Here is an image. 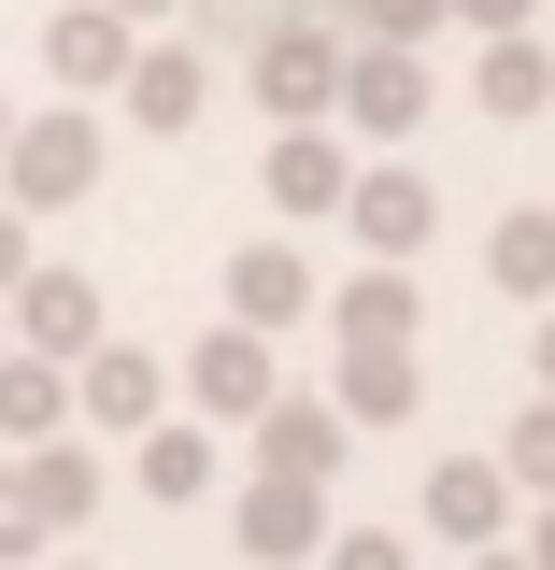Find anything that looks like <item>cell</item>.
Masks as SVG:
<instances>
[{
  "instance_id": "277c9868",
  "label": "cell",
  "mask_w": 555,
  "mask_h": 570,
  "mask_svg": "<svg viewBox=\"0 0 555 570\" xmlns=\"http://www.w3.org/2000/svg\"><path fill=\"white\" fill-rule=\"evenodd\" d=\"M427 100H442L427 86V43H343V100H328L343 129L399 142V129H427Z\"/></svg>"
},
{
  "instance_id": "7402d4cb",
  "label": "cell",
  "mask_w": 555,
  "mask_h": 570,
  "mask_svg": "<svg viewBox=\"0 0 555 570\" xmlns=\"http://www.w3.org/2000/svg\"><path fill=\"white\" fill-rule=\"evenodd\" d=\"M498 471H513L527 499H555V385L527 400V414H513V442H498Z\"/></svg>"
},
{
  "instance_id": "1f68e13d",
  "label": "cell",
  "mask_w": 555,
  "mask_h": 570,
  "mask_svg": "<svg viewBox=\"0 0 555 570\" xmlns=\"http://www.w3.org/2000/svg\"><path fill=\"white\" fill-rule=\"evenodd\" d=\"M0 142H14V100H0Z\"/></svg>"
},
{
  "instance_id": "9c48e42d",
  "label": "cell",
  "mask_w": 555,
  "mask_h": 570,
  "mask_svg": "<svg viewBox=\"0 0 555 570\" xmlns=\"http://www.w3.org/2000/svg\"><path fill=\"white\" fill-rule=\"evenodd\" d=\"M328 328H343V343H427V285H414V257H356V272L328 285Z\"/></svg>"
},
{
  "instance_id": "ac0fdd59",
  "label": "cell",
  "mask_w": 555,
  "mask_h": 570,
  "mask_svg": "<svg viewBox=\"0 0 555 570\" xmlns=\"http://www.w3.org/2000/svg\"><path fill=\"white\" fill-rule=\"evenodd\" d=\"M257 471H343V400L271 385V414H257Z\"/></svg>"
},
{
  "instance_id": "484cf974",
  "label": "cell",
  "mask_w": 555,
  "mask_h": 570,
  "mask_svg": "<svg viewBox=\"0 0 555 570\" xmlns=\"http://www.w3.org/2000/svg\"><path fill=\"white\" fill-rule=\"evenodd\" d=\"M442 14H456V29H527L542 0H442Z\"/></svg>"
},
{
  "instance_id": "ba28073f",
  "label": "cell",
  "mask_w": 555,
  "mask_h": 570,
  "mask_svg": "<svg viewBox=\"0 0 555 570\" xmlns=\"http://www.w3.org/2000/svg\"><path fill=\"white\" fill-rule=\"evenodd\" d=\"M414 513L442 528V542H513V513H527V485H513L498 456H442V471L414 485Z\"/></svg>"
},
{
  "instance_id": "5bb4252c",
  "label": "cell",
  "mask_w": 555,
  "mask_h": 570,
  "mask_svg": "<svg viewBox=\"0 0 555 570\" xmlns=\"http://www.w3.org/2000/svg\"><path fill=\"white\" fill-rule=\"evenodd\" d=\"M328 400H343V428H399V414L427 400V356H414V343H343Z\"/></svg>"
},
{
  "instance_id": "4316f807",
  "label": "cell",
  "mask_w": 555,
  "mask_h": 570,
  "mask_svg": "<svg viewBox=\"0 0 555 570\" xmlns=\"http://www.w3.org/2000/svg\"><path fill=\"white\" fill-rule=\"evenodd\" d=\"M513 542H527V570H555V499H527V513H513Z\"/></svg>"
},
{
  "instance_id": "603a6c76",
  "label": "cell",
  "mask_w": 555,
  "mask_h": 570,
  "mask_svg": "<svg viewBox=\"0 0 555 570\" xmlns=\"http://www.w3.org/2000/svg\"><path fill=\"white\" fill-rule=\"evenodd\" d=\"M43 542H58V528H43V499L14 485V456H0V570H29Z\"/></svg>"
},
{
  "instance_id": "4dcf8cb0",
  "label": "cell",
  "mask_w": 555,
  "mask_h": 570,
  "mask_svg": "<svg viewBox=\"0 0 555 570\" xmlns=\"http://www.w3.org/2000/svg\"><path fill=\"white\" fill-rule=\"evenodd\" d=\"M115 14H129V29H142V14H186V0H115Z\"/></svg>"
},
{
  "instance_id": "f546056e",
  "label": "cell",
  "mask_w": 555,
  "mask_h": 570,
  "mask_svg": "<svg viewBox=\"0 0 555 570\" xmlns=\"http://www.w3.org/2000/svg\"><path fill=\"white\" fill-rule=\"evenodd\" d=\"M527 356H542V385H555V299H542V343H527Z\"/></svg>"
},
{
  "instance_id": "836d02e7",
  "label": "cell",
  "mask_w": 555,
  "mask_h": 570,
  "mask_svg": "<svg viewBox=\"0 0 555 570\" xmlns=\"http://www.w3.org/2000/svg\"><path fill=\"white\" fill-rule=\"evenodd\" d=\"M0 343H14V328H0Z\"/></svg>"
},
{
  "instance_id": "6da1fadb",
  "label": "cell",
  "mask_w": 555,
  "mask_h": 570,
  "mask_svg": "<svg viewBox=\"0 0 555 570\" xmlns=\"http://www.w3.org/2000/svg\"><path fill=\"white\" fill-rule=\"evenodd\" d=\"M242 86L271 100L285 129H299V115H328V100H343V14H314V0H271V14L242 29Z\"/></svg>"
},
{
  "instance_id": "44dd1931",
  "label": "cell",
  "mask_w": 555,
  "mask_h": 570,
  "mask_svg": "<svg viewBox=\"0 0 555 570\" xmlns=\"http://www.w3.org/2000/svg\"><path fill=\"white\" fill-rule=\"evenodd\" d=\"M485 272L513 285V299H555V200H513L485 228Z\"/></svg>"
},
{
  "instance_id": "3957f363",
  "label": "cell",
  "mask_w": 555,
  "mask_h": 570,
  "mask_svg": "<svg viewBox=\"0 0 555 570\" xmlns=\"http://www.w3.org/2000/svg\"><path fill=\"white\" fill-rule=\"evenodd\" d=\"M271 385H285V356H271V328H242V314H214L200 343H186V371H171V400L200 428H257Z\"/></svg>"
},
{
  "instance_id": "ffe728a7",
  "label": "cell",
  "mask_w": 555,
  "mask_h": 570,
  "mask_svg": "<svg viewBox=\"0 0 555 570\" xmlns=\"http://www.w3.org/2000/svg\"><path fill=\"white\" fill-rule=\"evenodd\" d=\"M58 428H71V356L0 343V442H58Z\"/></svg>"
},
{
  "instance_id": "5b68a950",
  "label": "cell",
  "mask_w": 555,
  "mask_h": 570,
  "mask_svg": "<svg viewBox=\"0 0 555 570\" xmlns=\"http://www.w3.org/2000/svg\"><path fill=\"white\" fill-rule=\"evenodd\" d=\"M71 414L100 428V442H129V428H157V414H171V371H157L142 343H115V328H100V343L71 356Z\"/></svg>"
},
{
  "instance_id": "8fae6325",
  "label": "cell",
  "mask_w": 555,
  "mask_h": 570,
  "mask_svg": "<svg viewBox=\"0 0 555 570\" xmlns=\"http://www.w3.org/2000/svg\"><path fill=\"white\" fill-rule=\"evenodd\" d=\"M0 328H14L29 356H86V343H100V285L29 257V272H14V299H0Z\"/></svg>"
},
{
  "instance_id": "f1b7e54d",
  "label": "cell",
  "mask_w": 555,
  "mask_h": 570,
  "mask_svg": "<svg viewBox=\"0 0 555 570\" xmlns=\"http://www.w3.org/2000/svg\"><path fill=\"white\" fill-rule=\"evenodd\" d=\"M470 570H527V542H470Z\"/></svg>"
},
{
  "instance_id": "52a82bcc",
  "label": "cell",
  "mask_w": 555,
  "mask_h": 570,
  "mask_svg": "<svg viewBox=\"0 0 555 570\" xmlns=\"http://www.w3.org/2000/svg\"><path fill=\"white\" fill-rule=\"evenodd\" d=\"M242 557L257 570H314L328 557V471H257L242 485Z\"/></svg>"
},
{
  "instance_id": "d4e9b609",
  "label": "cell",
  "mask_w": 555,
  "mask_h": 570,
  "mask_svg": "<svg viewBox=\"0 0 555 570\" xmlns=\"http://www.w3.org/2000/svg\"><path fill=\"white\" fill-rule=\"evenodd\" d=\"M314 570H414V542H399V528H328Z\"/></svg>"
},
{
  "instance_id": "2e32d148",
  "label": "cell",
  "mask_w": 555,
  "mask_h": 570,
  "mask_svg": "<svg viewBox=\"0 0 555 570\" xmlns=\"http://www.w3.org/2000/svg\"><path fill=\"white\" fill-rule=\"evenodd\" d=\"M129 485L186 513V499L214 485V428H200V414H157V428H129Z\"/></svg>"
},
{
  "instance_id": "4fadbf2b",
  "label": "cell",
  "mask_w": 555,
  "mask_h": 570,
  "mask_svg": "<svg viewBox=\"0 0 555 570\" xmlns=\"http://www.w3.org/2000/svg\"><path fill=\"white\" fill-rule=\"evenodd\" d=\"M356 157H343V115H299V129H271V214H343Z\"/></svg>"
},
{
  "instance_id": "7a4b0ae2",
  "label": "cell",
  "mask_w": 555,
  "mask_h": 570,
  "mask_svg": "<svg viewBox=\"0 0 555 570\" xmlns=\"http://www.w3.org/2000/svg\"><path fill=\"white\" fill-rule=\"evenodd\" d=\"M86 186H100V115H86V100L14 115V142H0V200H14V214H71Z\"/></svg>"
},
{
  "instance_id": "d6986e66",
  "label": "cell",
  "mask_w": 555,
  "mask_h": 570,
  "mask_svg": "<svg viewBox=\"0 0 555 570\" xmlns=\"http://www.w3.org/2000/svg\"><path fill=\"white\" fill-rule=\"evenodd\" d=\"M14 485L43 499V528H86V513H100V485H115V471H100V456H86V442H14Z\"/></svg>"
},
{
  "instance_id": "7c38bea8",
  "label": "cell",
  "mask_w": 555,
  "mask_h": 570,
  "mask_svg": "<svg viewBox=\"0 0 555 570\" xmlns=\"http://www.w3.org/2000/svg\"><path fill=\"white\" fill-rule=\"evenodd\" d=\"M129 14H115V0H58V14H43V71H58L71 100H100V86H115V71H129Z\"/></svg>"
},
{
  "instance_id": "d6a6232c",
  "label": "cell",
  "mask_w": 555,
  "mask_h": 570,
  "mask_svg": "<svg viewBox=\"0 0 555 570\" xmlns=\"http://www.w3.org/2000/svg\"><path fill=\"white\" fill-rule=\"evenodd\" d=\"M58 570H86V557H58Z\"/></svg>"
},
{
  "instance_id": "83f0119b",
  "label": "cell",
  "mask_w": 555,
  "mask_h": 570,
  "mask_svg": "<svg viewBox=\"0 0 555 570\" xmlns=\"http://www.w3.org/2000/svg\"><path fill=\"white\" fill-rule=\"evenodd\" d=\"M14 272H29V214L0 200V299H14Z\"/></svg>"
},
{
  "instance_id": "8992f818",
  "label": "cell",
  "mask_w": 555,
  "mask_h": 570,
  "mask_svg": "<svg viewBox=\"0 0 555 570\" xmlns=\"http://www.w3.org/2000/svg\"><path fill=\"white\" fill-rule=\"evenodd\" d=\"M427 228H442V186H427L414 157H370V171L343 186V243L356 257H414Z\"/></svg>"
},
{
  "instance_id": "9a60e30c",
  "label": "cell",
  "mask_w": 555,
  "mask_h": 570,
  "mask_svg": "<svg viewBox=\"0 0 555 570\" xmlns=\"http://www.w3.org/2000/svg\"><path fill=\"white\" fill-rule=\"evenodd\" d=\"M228 314L242 328H299L314 314V257L299 243H228Z\"/></svg>"
},
{
  "instance_id": "30bf717a",
  "label": "cell",
  "mask_w": 555,
  "mask_h": 570,
  "mask_svg": "<svg viewBox=\"0 0 555 570\" xmlns=\"http://www.w3.org/2000/svg\"><path fill=\"white\" fill-rule=\"evenodd\" d=\"M200 100H214L200 43H129V71H115V115L129 129H200Z\"/></svg>"
},
{
  "instance_id": "e0dca14e",
  "label": "cell",
  "mask_w": 555,
  "mask_h": 570,
  "mask_svg": "<svg viewBox=\"0 0 555 570\" xmlns=\"http://www.w3.org/2000/svg\"><path fill=\"white\" fill-rule=\"evenodd\" d=\"M470 100H485V115H555V43H542V29H485Z\"/></svg>"
},
{
  "instance_id": "cb8c5ba5",
  "label": "cell",
  "mask_w": 555,
  "mask_h": 570,
  "mask_svg": "<svg viewBox=\"0 0 555 570\" xmlns=\"http://www.w3.org/2000/svg\"><path fill=\"white\" fill-rule=\"evenodd\" d=\"M356 14V43H427V29H442V0H343Z\"/></svg>"
}]
</instances>
